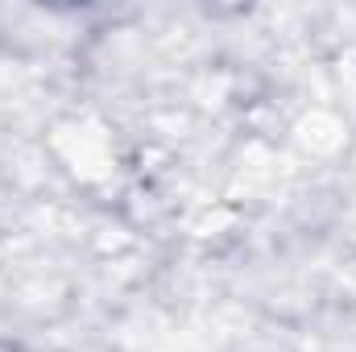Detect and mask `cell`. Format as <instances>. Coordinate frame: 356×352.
I'll return each mask as SVG.
<instances>
[{"instance_id":"cell-1","label":"cell","mask_w":356,"mask_h":352,"mask_svg":"<svg viewBox=\"0 0 356 352\" xmlns=\"http://www.w3.org/2000/svg\"><path fill=\"white\" fill-rule=\"evenodd\" d=\"M0 352H21L17 344H8V340H0Z\"/></svg>"}]
</instances>
